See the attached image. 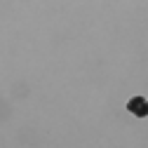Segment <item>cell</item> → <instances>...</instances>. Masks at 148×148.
Segmentation results:
<instances>
[{"label":"cell","instance_id":"obj_1","mask_svg":"<svg viewBox=\"0 0 148 148\" xmlns=\"http://www.w3.org/2000/svg\"><path fill=\"white\" fill-rule=\"evenodd\" d=\"M127 108H129V113H134V115H139V118H146V115H148V99L134 97V99H129Z\"/></svg>","mask_w":148,"mask_h":148}]
</instances>
